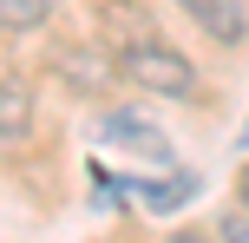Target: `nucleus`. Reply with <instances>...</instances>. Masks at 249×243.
I'll return each instance as SVG.
<instances>
[{
  "mask_svg": "<svg viewBox=\"0 0 249 243\" xmlns=\"http://www.w3.org/2000/svg\"><path fill=\"white\" fill-rule=\"evenodd\" d=\"M118 73H124V86H138V92H151V99H203V73H197V59L190 53H177L171 39H138V46H124L118 53Z\"/></svg>",
  "mask_w": 249,
  "mask_h": 243,
  "instance_id": "1",
  "label": "nucleus"
},
{
  "mask_svg": "<svg viewBox=\"0 0 249 243\" xmlns=\"http://www.w3.org/2000/svg\"><path fill=\"white\" fill-rule=\"evenodd\" d=\"M46 79H59L72 99H112V86H118V53L105 46V39H66V33H53L46 39Z\"/></svg>",
  "mask_w": 249,
  "mask_h": 243,
  "instance_id": "2",
  "label": "nucleus"
},
{
  "mask_svg": "<svg viewBox=\"0 0 249 243\" xmlns=\"http://www.w3.org/2000/svg\"><path fill=\"white\" fill-rule=\"evenodd\" d=\"M39 131V92L26 73H0V158H13L20 145H33Z\"/></svg>",
  "mask_w": 249,
  "mask_h": 243,
  "instance_id": "3",
  "label": "nucleus"
},
{
  "mask_svg": "<svg viewBox=\"0 0 249 243\" xmlns=\"http://www.w3.org/2000/svg\"><path fill=\"white\" fill-rule=\"evenodd\" d=\"M92 39H105L112 53L138 46V39H158V13L138 7V0H99L92 7Z\"/></svg>",
  "mask_w": 249,
  "mask_h": 243,
  "instance_id": "4",
  "label": "nucleus"
},
{
  "mask_svg": "<svg viewBox=\"0 0 249 243\" xmlns=\"http://www.w3.org/2000/svg\"><path fill=\"white\" fill-rule=\"evenodd\" d=\"M177 7L190 13V26L210 46H243L249 39V0H177Z\"/></svg>",
  "mask_w": 249,
  "mask_h": 243,
  "instance_id": "5",
  "label": "nucleus"
},
{
  "mask_svg": "<svg viewBox=\"0 0 249 243\" xmlns=\"http://www.w3.org/2000/svg\"><path fill=\"white\" fill-rule=\"evenodd\" d=\"M99 138H105V145H131V151H144V158H171L164 131L144 125L138 112H124V105H105V112H99Z\"/></svg>",
  "mask_w": 249,
  "mask_h": 243,
  "instance_id": "6",
  "label": "nucleus"
},
{
  "mask_svg": "<svg viewBox=\"0 0 249 243\" xmlns=\"http://www.w3.org/2000/svg\"><path fill=\"white\" fill-rule=\"evenodd\" d=\"M59 0H0V39H33L53 26Z\"/></svg>",
  "mask_w": 249,
  "mask_h": 243,
  "instance_id": "7",
  "label": "nucleus"
},
{
  "mask_svg": "<svg viewBox=\"0 0 249 243\" xmlns=\"http://www.w3.org/2000/svg\"><path fill=\"white\" fill-rule=\"evenodd\" d=\"M203 184H197V171H171V178H144L138 184V204L144 210H158V217H171L177 204H190Z\"/></svg>",
  "mask_w": 249,
  "mask_h": 243,
  "instance_id": "8",
  "label": "nucleus"
},
{
  "mask_svg": "<svg viewBox=\"0 0 249 243\" xmlns=\"http://www.w3.org/2000/svg\"><path fill=\"white\" fill-rule=\"evenodd\" d=\"M216 243H249V204H223L216 210Z\"/></svg>",
  "mask_w": 249,
  "mask_h": 243,
  "instance_id": "9",
  "label": "nucleus"
},
{
  "mask_svg": "<svg viewBox=\"0 0 249 243\" xmlns=\"http://www.w3.org/2000/svg\"><path fill=\"white\" fill-rule=\"evenodd\" d=\"M236 204H249V165L236 171Z\"/></svg>",
  "mask_w": 249,
  "mask_h": 243,
  "instance_id": "10",
  "label": "nucleus"
}]
</instances>
